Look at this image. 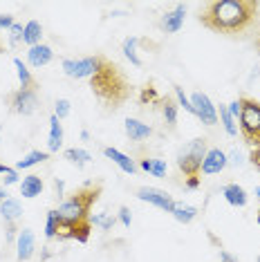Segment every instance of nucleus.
<instances>
[{
    "label": "nucleus",
    "instance_id": "obj_1",
    "mask_svg": "<svg viewBox=\"0 0 260 262\" xmlns=\"http://www.w3.org/2000/svg\"><path fill=\"white\" fill-rule=\"evenodd\" d=\"M260 3L256 0H211L200 9V23L215 34L240 36L253 27Z\"/></svg>",
    "mask_w": 260,
    "mask_h": 262
},
{
    "label": "nucleus",
    "instance_id": "obj_2",
    "mask_svg": "<svg viewBox=\"0 0 260 262\" xmlns=\"http://www.w3.org/2000/svg\"><path fill=\"white\" fill-rule=\"evenodd\" d=\"M88 81H90V90L97 97V101L105 110L112 112L119 110L133 94V83H130L126 72L103 54L101 61H99V70Z\"/></svg>",
    "mask_w": 260,
    "mask_h": 262
},
{
    "label": "nucleus",
    "instance_id": "obj_3",
    "mask_svg": "<svg viewBox=\"0 0 260 262\" xmlns=\"http://www.w3.org/2000/svg\"><path fill=\"white\" fill-rule=\"evenodd\" d=\"M99 195H101V184H85V186L76 188L74 193L70 195V198H65L56 208L61 222L70 224V226L90 222V217H92L90 211H92V206L97 204Z\"/></svg>",
    "mask_w": 260,
    "mask_h": 262
},
{
    "label": "nucleus",
    "instance_id": "obj_4",
    "mask_svg": "<svg viewBox=\"0 0 260 262\" xmlns=\"http://www.w3.org/2000/svg\"><path fill=\"white\" fill-rule=\"evenodd\" d=\"M240 117H238V128L240 137L245 139L247 146H258L260 144V101L251 97H240Z\"/></svg>",
    "mask_w": 260,
    "mask_h": 262
},
{
    "label": "nucleus",
    "instance_id": "obj_5",
    "mask_svg": "<svg viewBox=\"0 0 260 262\" xmlns=\"http://www.w3.org/2000/svg\"><path fill=\"white\" fill-rule=\"evenodd\" d=\"M206 150H209L206 137H198V139H191L177 152V168L184 175V180H188V177H200V168H202Z\"/></svg>",
    "mask_w": 260,
    "mask_h": 262
},
{
    "label": "nucleus",
    "instance_id": "obj_6",
    "mask_svg": "<svg viewBox=\"0 0 260 262\" xmlns=\"http://www.w3.org/2000/svg\"><path fill=\"white\" fill-rule=\"evenodd\" d=\"M99 61H101V54L83 56V58H63L61 68L70 79L79 81V79H90V76H94V72L99 70Z\"/></svg>",
    "mask_w": 260,
    "mask_h": 262
},
{
    "label": "nucleus",
    "instance_id": "obj_7",
    "mask_svg": "<svg viewBox=\"0 0 260 262\" xmlns=\"http://www.w3.org/2000/svg\"><path fill=\"white\" fill-rule=\"evenodd\" d=\"M7 103L14 115L29 117L38 110V90H23V88H18L7 97Z\"/></svg>",
    "mask_w": 260,
    "mask_h": 262
},
{
    "label": "nucleus",
    "instance_id": "obj_8",
    "mask_svg": "<svg viewBox=\"0 0 260 262\" xmlns=\"http://www.w3.org/2000/svg\"><path fill=\"white\" fill-rule=\"evenodd\" d=\"M191 105H193V115L202 123H206V126H215L218 123V108L204 92H193Z\"/></svg>",
    "mask_w": 260,
    "mask_h": 262
},
{
    "label": "nucleus",
    "instance_id": "obj_9",
    "mask_svg": "<svg viewBox=\"0 0 260 262\" xmlns=\"http://www.w3.org/2000/svg\"><path fill=\"white\" fill-rule=\"evenodd\" d=\"M137 200L148 202V204L157 206V208H162L164 213H170V211H173V204H175V200L170 198L166 190H162V188H153V186H141V188L137 190Z\"/></svg>",
    "mask_w": 260,
    "mask_h": 262
},
{
    "label": "nucleus",
    "instance_id": "obj_10",
    "mask_svg": "<svg viewBox=\"0 0 260 262\" xmlns=\"http://www.w3.org/2000/svg\"><path fill=\"white\" fill-rule=\"evenodd\" d=\"M227 168V152L220 150V148H209L204 155L202 168H200V175H218Z\"/></svg>",
    "mask_w": 260,
    "mask_h": 262
},
{
    "label": "nucleus",
    "instance_id": "obj_11",
    "mask_svg": "<svg viewBox=\"0 0 260 262\" xmlns=\"http://www.w3.org/2000/svg\"><path fill=\"white\" fill-rule=\"evenodd\" d=\"M36 251V237H34L32 229H20L18 237H16V260L27 262Z\"/></svg>",
    "mask_w": 260,
    "mask_h": 262
},
{
    "label": "nucleus",
    "instance_id": "obj_12",
    "mask_svg": "<svg viewBox=\"0 0 260 262\" xmlns=\"http://www.w3.org/2000/svg\"><path fill=\"white\" fill-rule=\"evenodd\" d=\"M184 18H186V7L184 5H175L173 11H166V14L162 16V29L166 34H177L184 25Z\"/></svg>",
    "mask_w": 260,
    "mask_h": 262
},
{
    "label": "nucleus",
    "instance_id": "obj_13",
    "mask_svg": "<svg viewBox=\"0 0 260 262\" xmlns=\"http://www.w3.org/2000/svg\"><path fill=\"white\" fill-rule=\"evenodd\" d=\"M52 58H54V52H52L50 45L40 43V45H34L27 50V63L32 65L34 70H40L45 68L47 63H52Z\"/></svg>",
    "mask_w": 260,
    "mask_h": 262
},
{
    "label": "nucleus",
    "instance_id": "obj_14",
    "mask_svg": "<svg viewBox=\"0 0 260 262\" xmlns=\"http://www.w3.org/2000/svg\"><path fill=\"white\" fill-rule=\"evenodd\" d=\"M123 130H126V135H128L130 141H144V139H148V137L153 135V128L148 126V123L139 121V119H133V117L126 119Z\"/></svg>",
    "mask_w": 260,
    "mask_h": 262
},
{
    "label": "nucleus",
    "instance_id": "obj_15",
    "mask_svg": "<svg viewBox=\"0 0 260 262\" xmlns=\"http://www.w3.org/2000/svg\"><path fill=\"white\" fill-rule=\"evenodd\" d=\"M103 155L108 159H112V164H117L123 172H128V175H135V172H137V164H135L126 152H121V150H117V148L108 146V148H103Z\"/></svg>",
    "mask_w": 260,
    "mask_h": 262
},
{
    "label": "nucleus",
    "instance_id": "obj_16",
    "mask_svg": "<svg viewBox=\"0 0 260 262\" xmlns=\"http://www.w3.org/2000/svg\"><path fill=\"white\" fill-rule=\"evenodd\" d=\"M63 146V123L61 119L50 117V137H47V152H58Z\"/></svg>",
    "mask_w": 260,
    "mask_h": 262
},
{
    "label": "nucleus",
    "instance_id": "obj_17",
    "mask_svg": "<svg viewBox=\"0 0 260 262\" xmlns=\"http://www.w3.org/2000/svg\"><path fill=\"white\" fill-rule=\"evenodd\" d=\"M43 188H45V184H43V177L40 175H25L23 177V182H20V195L23 198H27V200H32V198H38L40 193H43Z\"/></svg>",
    "mask_w": 260,
    "mask_h": 262
},
{
    "label": "nucleus",
    "instance_id": "obj_18",
    "mask_svg": "<svg viewBox=\"0 0 260 262\" xmlns=\"http://www.w3.org/2000/svg\"><path fill=\"white\" fill-rule=\"evenodd\" d=\"M222 195H224V200L235 208L247 206V202H249V195H247V190L242 188L240 184H227V186L222 188Z\"/></svg>",
    "mask_w": 260,
    "mask_h": 262
},
{
    "label": "nucleus",
    "instance_id": "obj_19",
    "mask_svg": "<svg viewBox=\"0 0 260 262\" xmlns=\"http://www.w3.org/2000/svg\"><path fill=\"white\" fill-rule=\"evenodd\" d=\"M0 215H3L5 224H16L23 217V204L16 198H7L0 204Z\"/></svg>",
    "mask_w": 260,
    "mask_h": 262
},
{
    "label": "nucleus",
    "instance_id": "obj_20",
    "mask_svg": "<svg viewBox=\"0 0 260 262\" xmlns=\"http://www.w3.org/2000/svg\"><path fill=\"white\" fill-rule=\"evenodd\" d=\"M198 208L193 204H186V202H175L173 204V211H170V215H173L180 224H191L195 217H198Z\"/></svg>",
    "mask_w": 260,
    "mask_h": 262
},
{
    "label": "nucleus",
    "instance_id": "obj_21",
    "mask_svg": "<svg viewBox=\"0 0 260 262\" xmlns=\"http://www.w3.org/2000/svg\"><path fill=\"white\" fill-rule=\"evenodd\" d=\"M14 68H16V76H18V81H20V88H23V90H38V81L34 79L32 72H29V68L20 61L18 56L14 58Z\"/></svg>",
    "mask_w": 260,
    "mask_h": 262
},
{
    "label": "nucleus",
    "instance_id": "obj_22",
    "mask_svg": "<svg viewBox=\"0 0 260 262\" xmlns=\"http://www.w3.org/2000/svg\"><path fill=\"white\" fill-rule=\"evenodd\" d=\"M40 38H43V25L38 20H29L25 25V32H23V43L27 47L40 45Z\"/></svg>",
    "mask_w": 260,
    "mask_h": 262
},
{
    "label": "nucleus",
    "instance_id": "obj_23",
    "mask_svg": "<svg viewBox=\"0 0 260 262\" xmlns=\"http://www.w3.org/2000/svg\"><path fill=\"white\" fill-rule=\"evenodd\" d=\"M139 168L150 172L153 177H166L168 166H166V159H148L146 157V159H139Z\"/></svg>",
    "mask_w": 260,
    "mask_h": 262
},
{
    "label": "nucleus",
    "instance_id": "obj_24",
    "mask_svg": "<svg viewBox=\"0 0 260 262\" xmlns=\"http://www.w3.org/2000/svg\"><path fill=\"white\" fill-rule=\"evenodd\" d=\"M50 159V152L47 150H32V152H27L23 159H18V164H16V170H27V168H32V166H36V164H43Z\"/></svg>",
    "mask_w": 260,
    "mask_h": 262
},
{
    "label": "nucleus",
    "instance_id": "obj_25",
    "mask_svg": "<svg viewBox=\"0 0 260 262\" xmlns=\"http://www.w3.org/2000/svg\"><path fill=\"white\" fill-rule=\"evenodd\" d=\"M177 101H173L170 97H164L162 99V117H164V123L173 130L177 126Z\"/></svg>",
    "mask_w": 260,
    "mask_h": 262
},
{
    "label": "nucleus",
    "instance_id": "obj_26",
    "mask_svg": "<svg viewBox=\"0 0 260 262\" xmlns=\"http://www.w3.org/2000/svg\"><path fill=\"white\" fill-rule=\"evenodd\" d=\"M139 43H141V40H139L137 36H128V38L121 43L123 56H126L128 61L135 65V68H141V58H139V54H137V45H139Z\"/></svg>",
    "mask_w": 260,
    "mask_h": 262
},
{
    "label": "nucleus",
    "instance_id": "obj_27",
    "mask_svg": "<svg viewBox=\"0 0 260 262\" xmlns=\"http://www.w3.org/2000/svg\"><path fill=\"white\" fill-rule=\"evenodd\" d=\"M63 157L68 159V162L76 164L79 168H83L85 164H90V162H92V155L88 152L85 148H68V150L63 152Z\"/></svg>",
    "mask_w": 260,
    "mask_h": 262
},
{
    "label": "nucleus",
    "instance_id": "obj_28",
    "mask_svg": "<svg viewBox=\"0 0 260 262\" xmlns=\"http://www.w3.org/2000/svg\"><path fill=\"white\" fill-rule=\"evenodd\" d=\"M162 94L157 92V88L153 83H146L139 92V103L141 105H162Z\"/></svg>",
    "mask_w": 260,
    "mask_h": 262
},
{
    "label": "nucleus",
    "instance_id": "obj_29",
    "mask_svg": "<svg viewBox=\"0 0 260 262\" xmlns=\"http://www.w3.org/2000/svg\"><path fill=\"white\" fill-rule=\"evenodd\" d=\"M218 117H220L222 128H224V133H227L229 137H235V135H238V126H235V119L231 117V112H229L227 103H220V110H218Z\"/></svg>",
    "mask_w": 260,
    "mask_h": 262
},
{
    "label": "nucleus",
    "instance_id": "obj_30",
    "mask_svg": "<svg viewBox=\"0 0 260 262\" xmlns=\"http://www.w3.org/2000/svg\"><path fill=\"white\" fill-rule=\"evenodd\" d=\"M58 224H61V217H58L56 208L54 211H47V220H45V237L47 240H56Z\"/></svg>",
    "mask_w": 260,
    "mask_h": 262
},
{
    "label": "nucleus",
    "instance_id": "obj_31",
    "mask_svg": "<svg viewBox=\"0 0 260 262\" xmlns=\"http://www.w3.org/2000/svg\"><path fill=\"white\" fill-rule=\"evenodd\" d=\"M92 226H99L101 231H112V226L117 224V217L108 215V213H99V215H92L90 217Z\"/></svg>",
    "mask_w": 260,
    "mask_h": 262
},
{
    "label": "nucleus",
    "instance_id": "obj_32",
    "mask_svg": "<svg viewBox=\"0 0 260 262\" xmlns=\"http://www.w3.org/2000/svg\"><path fill=\"white\" fill-rule=\"evenodd\" d=\"M173 92H175V101H177V105L180 108H184L188 115H193V105H191V99L184 94V88H180V85H173Z\"/></svg>",
    "mask_w": 260,
    "mask_h": 262
},
{
    "label": "nucleus",
    "instance_id": "obj_33",
    "mask_svg": "<svg viewBox=\"0 0 260 262\" xmlns=\"http://www.w3.org/2000/svg\"><path fill=\"white\" fill-rule=\"evenodd\" d=\"M70 112H72V103H70L68 99H58L54 103V117H58L61 121L70 117Z\"/></svg>",
    "mask_w": 260,
    "mask_h": 262
},
{
    "label": "nucleus",
    "instance_id": "obj_34",
    "mask_svg": "<svg viewBox=\"0 0 260 262\" xmlns=\"http://www.w3.org/2000/svg\"><path fill=\"white\" fill-rule=\"evenodd\" d=\"M23 32H25V25H20V23H14V27L7 32L9 36V47H16L18 43H23Z\"/></svg>",
    "mask_w": 260,
    "mask_h": 262
},
{
    "label": "nucleus",
    "instance_id": "obj_35",
    "mask_svg": "<svg viewBox=\"0 0 260 262\" xmlns=\"http://www.w3.org/2000/svg\"><path fill=\"white\" fill-rule=\"evenodd\" d=\"M242 164H245V157H242V152L238 148H233V150L227 155V166H242Z\"/></svg>",
    "mask_w": 260,
    "mask_h": 262
},
{
    "label": "nucleus",
    "instance_id": "obj_36",
    "mask_svg": "<svg viewBox=\"0 0 260 262\" xmlns=\"http://www.w3.org/2000/svg\"><path fill=\"white\" fill-rule=\"evenodd\" d=\"M117 220H119V222L128 229V226L133 224V213H130V208H128V206H121V208H119V215H117Z\"/></svg>",
    "mask_w": 260,
    "mask_h": 262
},
{
    "label": "nucleus",
    "instance_id": "obj_37",
    "mask_svg": "<svg viewBox=\"0 0 260 262\" xmlns=\"http://www.w3.org/2000/svg\"><path fill=\"white\" fill-rule=\"evenodd\" d=\"M14 14H0V29H5V32H9L11 27H14Z\"/></svg>",
    "mask_w": 260,
    "mask_h": 262
},
{
    "label": "nucleus",
    "instance_id": "obj_38",
    "mask_svg": "<svg viewBox=\"0 0 260 262\" xmlns=\"http://www.w3.org/2000/svg\"><path fill=\"white\" fill-rule=\"evenodd\" d=\"M249 162H251L253 168H256V170L260 172V144L251 148V152H249Z\"/></svg>",
    "mask_w": 260,
    "mask_h": 262
},
{
    "label": "nucleus",
    "instance_id": "obj_39",
    "mask_svg": "<svg viewBox=\"0 0 260 262\" xmlns=\"http://www.w3.org/2000/svg\"><path fill=\"white\" fill-rule=\"evenodd\" d=\"M200 184H202V177H188V180H184V186L191 188V190L200 188Z\"/></svg>",
    "mask_w": 260,
    "mask_h": 262
},
{
    "label": "nucleus",
    "instance_id": "obj_40",
    "mask_svg": "<svg viewBox=\"0 0 260 262\" xmlns=\"http://www.w3.org/2000/svg\"><path fill=\"white\" fill-rule=\"evenodd\" d=\"M227 108H229V112H231V117H233V119H238V117H240V103H238V99L231 101V103H229Z\"/></svg>",
    "mask_w": 260,
    "mask_h": 262
},
{
    "label": "nucleus",
    "instance_id": "obj_41",
    "mask_svg": "<svg viewBox=\"0 0 260 262\" xmlns=\"http://www.w3.org/2000/svg\"><path fill=\"white\" fill-rule=\"evenodd\" d=\"M11 184H18V170L9 172V175L5 177V186H11Z\"/></svg>",
    "mask_w": 260,
    "mask_h": 262
},
{
    "label": "nucleus",
    "instance_id": "obj_42",
    "mask_svg": "<svg viewBox=\"0 0 260 262\" xmlns=\"http://www.w3.org/2000/svg\"><path fill=\"white\" fill-rule=\"evenodd\" d=\"M220 262H238V260H235L233 255L227 251V249H220Z\"/></svg>",
    "mask_w": 260,
    "mask_h": 262
},
{
    "label": "nucleus",
    "instance_id": "obj_43",
    "mask_svg": "<svg viewBox=\"0 0 260 262\" xmlns=\"http://www.w3.org/2000/svg\"><path fill=\"white\" fill-rule=\"evenodd\" d=\"M54 188H56V193H58V198H63V190H65V184H63V180H54Z\"/></svg>",
    "mask_w": 260,
    "mask_h": 262
},
{
    "label": "nucleus",
    "instance_id": "obj_44",
    "mask_svg": "<svg viewBox=\"0 0 260 262\" xmlns=\"http://www.w3.org/2000/svg\"><path fill=\"white\" fill-rule=\"evenodd\" d=\"M50 258H52V251H50V247H43V253H40V260H43V262H47Z\"/></svg>",
    "mask_w": 260,
    "mask_h": 262
},
{
    "label": "nucleus",
    "instance_id": "obj_45",
    "mask_svg": "<svg viewBox=\"0 0 260 262\" xmlns=\"http://www.w3.org/2000/svg\"><path fill=\"white\" fill-rule=\"evenodd\" d=\"M5 200H7V190H5L3 186H0V204H3Z\"/></svg>",
    "mask_w": 260,
    "mask_h": 262
},
{
    "label": "nucleus",
    "instance_id": "obj_46",
    "mask_svg": "<svg viewBox=\"0 0 260 262\" xmlns=\"http://www.w3.org/2000/svg\"><path fill=\"white\" fill-rule=\"evenodd\" d=\"M81 139L88 141V139H90V133H88V130H83V133H81Z\"/></svg>",
    "mask_w": 260,
    "mask_h": 262
},
{
    "label": "nucleus",
    "instance_id": "obj_47",
    "mask_svg": "<svg viewBox=\"0 0 260 262\" xmlns=\"http://www.w3.org/2000/svg\"><path fill=\"white\" fill-rule=\"evenodd\" d=\"M256 50L260 52V32H258V36H256Z\"/></svg>",
    "mask_w": 260,
    "mask_h": 262
},
{
    "label": "nucleus",
    "instance_id": "obj_48",
    "mask_svg": "<svg viewBox=\"0 0 260 262\" xmlns=\"http://www.w3.org/2000/svg\"><path fill=\"white\" fill-rule=\"evenodd\" d=\"M256 222H258V226H260V208H258V213H256Z\"/></svg>",
    "mask_w": 260,
    "mask_h": 262
},
{
    "label": "nucleus",
    "instance_id": "obj_49",
    "mask_svg": "<svg viewBox=\"0 0 260 262\" xmlns=\"http://www.w3.org/2000/svg\"><path fill=\"white\" fill-rule=\"evenodd\" d=\"M256 198H258V202H260V186H256Z\"/></svg>",
    "mask_w": 260,
    "mask_h": 262
},
{
    "label": "nucleus",
    "instance_id": "obj_50",
    "mask_svg": "<svg viewBox=\"0 0 260 262\" xmlns=\"http://www.w3.org/2000/svg\"><path fill=\"white\" fill-rule=\"evenodd\" d=\"M3 52H5V45H3V43H0V54H3Z\"/></svg>",
    "mask_w": 260,
    "mask_h": 262
},
{
    "label": "nucleus",
    "instance_id": "obj_51",
    "mask_svg": "<svg viewBox=\"0 0 260 262\" xmlns=\"http://www.w3.org/2000/svg\"><path fill=\"white\" fill-rule=\"evenodd\" d=\"M258 262H260V255H258Z\"/></svg>",
    "mask_w": 260,
    "mask_h": 262
},
{
    "label": "nucleus",
    "instance_id": "obj_52",
    "mask_svg": "<svg viewBox=\"0 0 260 262\" xmlns=\"http://www.w3.org/2000/svg\"><path fill=\"white\" fill-rule=\"evenodd\" d=\"M0 130H3V126H0Z\"/></svg>",
    "mask_w": 260,
    "mask_h": 262
},
{
    "label": "nucleus",
    "instance_id": "obj_53",
    "mask_svg": "<svg viewBox=\"0 0 260 262\" xmlns=\"http://www.w3.org/2000/svg\"><path fill=\"white\" fill-rule=\"evenodd\" d=\"M47 262H52V260H47Z\"/></svg>",
    "mask_w": 260,
    "mask_h": 262
}]
</instances>
